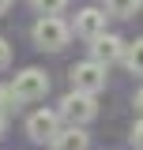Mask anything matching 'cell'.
Listing matches in <instances>:
<instances>
[{
    "instance_id": "cell-1",
    "label": "cell",
    "mask_w": 143,
    "mask_h": 150,
    "mask_svg": "<svg viewBox=\"0 0 143 150\" xmlns=\"http://www.w3.org/2000/svg\"><path fill=\"white\" fill-rule=\"evenodd\" d=\"M68 38H72V26L60 15H41L34 23V45L45 49V53H60L68 45Z\"/></svg>"
},
{
    "instance_id": "cell-2",
    "label": "cell",
    "mask_w": 143,
    "mask_h": 150,
    "mask_svg": "<svg viewBox=\"0 0 143 150\" xmlns=\"http://www.w3.org/2000/svg\"><path fill=\"white\" fill-rule=\"evenodd\" d=\"M60 116L68 120V124H90L94 116H98V101H94V94L87 90H72L60 98Z\"/></svg>"
},
{
    "instance_id": "cell-3",
    "label": "cell",
    "mask_w": 143,
    "mask_h": 150,
    "mask_svg": "<svg viewBox=\"0 0 143 150\" xmlns=\"http://www.w3.org/2000/svg\"><path fill=\"white\" fill-rule=\"evenodd\" d=\"M11 90H15L19 101H41L49 94V75L41 71V68H23L11 79Z\"/></svg>"
},
{
    "instance_id": "cell-4",
    "label": "cell",
    "mask_w": 143,
    "mask_h": 150,
    "mask_svg": "<svg viewBox=\"0 0 143 150\" xmlns=\"http://www.w3.org/2000/svg\"><path fill=\"white\" fill-rule=\"evenodd\" d=\"M72 90H87V94H98V90H106V64H98L94 56L90 60H83V64H72Z\"/></svg>"
},
{
    "instance_id": "cell-5",
    "label": "cell",
    "mask_w": 143,
    "mask_h": 150,
    "mask_svg": "<svg viewBox=\"0 0 143 150\" xmlns=\"http://www.w3.org/2000/svg\"><path fill=\"white\" fill-rule=\"evenodd\" d=\"M60 109H38V112H30V120H26V135L34 139V143H53V135L60 131Z\"/></svg>"
},
{
    "instance_id": "cell-6",
    "label": "cell",
    "mask_w": 143,
    "mask_h": 150,
    "mask_svg": "<svg viewBox=\"0 0 143 150\" xmlns=\"http://www.w3.org/2000/svg\"><path fill=\"white\" fill-rule=\"evenodd\" d=\"M124 53H128V45L121 41L117 34H98V38H90V56L98 60V64H117V60H124Z\"/></svg>"
},
{
    "instance_id": "cell-7",
    "label": "cell",
    "mask_w": 143,
    "mask_h": 150,
    "mask_svg": "<svg viewBox=\"0 0 143 150\" xmlns=\"http://www.w3.org/2000/svg\"><path fill=\"white\" fill-rule=\"evenodd\" d=\"M106 8H83V11H75V23H72V30L79 38H98V34H106Z\"/></svg>"
},
{
    "instance_id": "cell-8",
    "label": "cell",
    "mask_w": 143,
    "mask_h": 150,
    "mask_svg": "<svg viewBox=\"0 0 143 150\" xmlns=\"http://www.w3.org/2000/svg\"><path fill=\"white\" fill-rule=\"evenodd\" d=\"M53 150H90V135L83 131V124H68L53 135Z\"/></svg>"
},
{
    "instance_id": "cell-9",
    "label": "cell",
    "mask_w": 143,
    "mask_h": 150,
    "mask_svg": "<svg viewBox=\"0 0 143 150\" xmlns=\"http://www.w3.org/2000/svg\"><path fill=\"white\" fill-rule=\"evenodd\" d=\"M139 4H143V0H106V11L117 15V19H128V15L139 11Z\"/></svg>"
},
{
    "instance_id": "cell-10",
    "label": "cell",
    "mask_w": 143,
    "mask_h": 150,
    "mask_svg": "<svg viewBox=\"0 0 143 150\" xmlns=\"http://www.w3.org/2000/svg\"><path fill=\"white\" fill-rule=\"evenodd\" d=\"M124 64L132 68V75H143V38L128 45V53H124Z\"/></svg>"
},
{
    "instance_id": "cell-11",
    "label": "cell",
    "mask_w": 143,
    "mask_h": 150,
    "mask_svg": "<svg viewBox=\"0 0 143 150\" xmlns=\"http://www.w3.org/2000/svg\"><path fill=\"white\" fill-rule=\"evenodd\" d=\"M30 4H34V11H38V15H60L68 0H30Z\"/></svg>"
},
{
    "instance_id": "cell-12",
    "label": "cell",
    "mask_w": 143,
    "mask_h": 150,
    "mask_svg": "<svg viewBox=\"0 0 143 150\" xmlns=\"http://www.w3.org/2000/svg\"><path fill=\"white\" fill-rule=\"evenodd\" d=\"M15 101H19V98H15V90H11V83H8V86H0V109L8 112Z\"/></svg>"
},
{
    "instance_id": "cell-13",
    "label": "cell",
    "mask_w": 143,
    "mask_h": 150,
    "mask_svg": "<svg viewBox=\"0 0 143 150\" xmlns=\"http://www.w3.org/2000/svg\"><path fill=\"white\" fill-rule=\"evenodd\" d=\"M128 139H132V143H136V146L143 150V116L136 120V124H132V135H128Z\"/></svg>"
},
{
    "instance_id": "cell-14",
    "label": "cell",
    "mask_w": 143,
    "mask_h": 150,
    "mask_svg": "<svg viewBox=\"0 0 143 150\" xmlns=\"http://www.w3.org/2000/svg\"><path fill=\"white\" fill-rule=\"evenodd\" d=\"M8 64H11V45H8V41L0 38V71H4Z\"/></svg>"
},
{
    "instance_id": "cell-15",
    "label": "cell",
    "mask_w": 143,
    "mask_h": 150,
    "mask_svg": "<svg viewBox=\"0 0 143 150\" xmlns=\"http://www.w3.org/2000/svg\"><path fill=\"white\" fill-rule=\"evenodd\" d=\"M136 112L143 116V90H136Z\"/></svg>"
},
{
    "instance_id": "cell-16",
    "label": "cell",
    "mask_w": 143,
    "mask_h": 150,
    "mask_svg": "<svg viewBox=\"0 0 143 150\" xmlns=\"http://www.w3.org/2000/svg\"><path fill=\"white\" fill-rule=\"evenodd\" d=\"M4 128H8V112L0 109V135H4Z\"/></svg>"
},
{
    "instance_id": "cell-17",
    "label": "cell",
    "mask_w": 143,
    "mask_h": 150,
    "mask_svg": "<svg viewBox=\"0 0 143 150\" xmlns=\"http://www.w3.org/2000/svg\"><path fill=\"white\" fill-rule=\"evenodd\" d=\"M8 8H11V0H0V15H4V11H8Z\"/></svg>"
}]
</instances>
